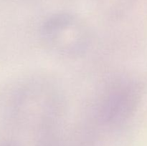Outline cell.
<instances>
[{
    "mask_svg": "<svg viewBox=\"0 0 147 146\" xmlns=\"http://www.w3.org/2000/svg\"><path fill=\"white\" fill-rule=\"evenodd\" d=\"M137 90L126 80H115L107 86L100 97L99 117L109 125H117L129 118L136 106Z\"/></svg>",
    "mask_w": 147,
    "mask_h": 146,
    "instance_id": "obj_2",
    "label": "cell"
},
{
    "mask_svg": "<svg viewBox=\"0 0 147 146\" xmlns=\"http://www.w3.org/2000/svg\"><path fill=\"white\" fill-rule=\"evenodd\" d=\"M41 37L49 50L65 57L83 54L90 39L88 29L84 22L67 13L49 17L42 26Z\"/></svg>",
    "mask_w": 147,
    "mask_h": 146,
    "instance_id": "obj_1",
    "label": "cell"
}]
</instances>
